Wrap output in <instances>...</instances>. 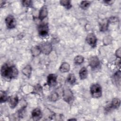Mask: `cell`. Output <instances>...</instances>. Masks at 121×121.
I'll return each instance as SVG.
<instances>
[{"label": "cell", "instance_id": "obj_23", "mask_svg": "<svg viewBox=\"0 0 121 121\" xmlns=\"http://www.w3.org/2000/svg\"><path fill=\"white\" fill-rule=\"evenodd\" d=\"M90 5V2L89 1H82L80 4V7L83 9H86L89 7Z\"/></svg>", "mask_w": 121, "mask_h": 121}, {"label": "cell", "instance_id": "obj_27", "mask_svg": "<svg viewBox=\"0 0 121 121\" xmlns=\"http://www.w3.org/2000/svg\"><path fill=\"white\" fill-rule=\"evenodd\" d=\"M104 2L108 4V5H110V4H112L113 2V1H112V0H107V1H104Z\"/></svg>", "mask_w": 121, "mask_h": 121}, {"label": "cell", "instance_id": "obj_18", "mask_svg": "<svg viewBox=\"0 0 121 121\" xmlns=\"http://www.w3.org/2000/svg\"><path fill=\"white\" fill-rule=\"evenodd\" d=\"M108 20H104L100 25V30L101 31L104 32L106 31L108 26Z\"/></svg>", "mask_w": 121, "mask_h": 121}, {"label": "cell", "instance_id": "obj_20", "mask_svg": "<svg viewBox=\"0 0 121 121\" xmlns=\"http://www.w3.org/2000/svg\"><path fill=\"white\" fill-rule=\"evenodd\" d=\"M9 98L7 95V94L4 91H0V101L1 103H4L8 101Z\"/></svg>", "mask_w": 121, "mask_h": 121}, {"label": "cell", "instance_id": "obj_7", "mask_svg": "<svg viewBox=\"0 0 121 121\" xmlns=\"http://www.w3.org/2000/svg\"><path fill=\"white\" fill-rule=\"evenodd\" d=\"M41 52L44 54H49L52 50V45L49 43H44L39 46Z\"/></svg>", "mask_w": 121, "mask_h": 121}, {"label": "cell", "instance_id": "obj_2", "mask_svg": "<svg viewBox=\"0 0 121 121\" xmlns=\"http://www.w3.org/2000/svg\"><path fill=\"white\" fill-rule=\"evenodd\" d=\"M90 94L94 98H98L102 95V89L101 86L98 84H94L90 86Z\"/></svg>", "mask_w": 121, "mask_h": 121}, {"label": "cell", "instance_id": "obj_26", "mask_svg": "<svg viewBox=\"0 0 121 121\" xmlns=\"http://www.w3.org/2000/svg\"><path fill=\"white\" fill-rule=\"evenodd\" d=\"M116 56L117 57H119V58L120 57V56H121V50H120V48L118 49V50H117L116 52Z\"/></svg>", "mask_w": 121, "mask_h": 121}, {"label": "cell", "instance_id": "obj_12", "mask_svg": "<svg viewBox=\"0 0 121 121\" xmlns=\"http://www.w3.org/2000/svg\"><path fill=\"white\" fill-rule=\"evenodd\" d=\"M48 15V10L47 7L46 6H43L42 7L40 10L39 14V19L41 20H43Z\"/></svg>", "mask_w": 121, "mask_h": 121}, {"label": "cell", "instance_id": "obj_13", "mask_svg": "<svg viewBox=\"0 0 121 121\" xmlns=\"http://www.w3.org/2000/svg\"><path fill=\"white\" fill-rule=\"evenodd\" d=\"M9 105L11 108H14L18 103V98L17 96H13L10 97L9 100Z\"/></svg>", "mask_w": 121, "mask_h": 121}, {"label": "cell", "instance_id": "obj_14", "mask_svg": "<svg viewBox=\"0 0 121 121\" xmlns=\"http://www.w3.org/2000/svg\"><path fill=\"white\" fill-rule=\"evenodd\" d=\"M114 83L117 86H120L121 82V72L120 71H117L113 76V78Z\"/></svg>", "mask_w": 121, "mask_h": 121}, {"label": "cell", "instance_id": "obj_3", "mask_svg": "<svg viewBox=\"0 0 121 121\" xmlns=\"http://www.w3.org/2000/svg\"><path fill=\"white\" fill-rule=\"evenodd\" d=\"M63 100L68 104L72 103L74 100V96L72 92L69 89H65L63 91Z\"/></svg>", "mask_w": 121, "mask_h": 121}, {"label": "cell", "instance_id": "obj_24", "mask_svg": "<svg viewBox=\"0 0 121 121\" xmlns=\"http://www.w3.org/2000/svg\"><path fill=\"white\" fill-rule=\"evenodd\" d=\"M59 97V95L56 92L52 93L49 96V99L51 101L55 102L56 101Z\"/></svg>", "mask_w": 121, "mask_h": 121}, {"label": "cell", "instance_id": "obj_16", "mask_svg": "<svg viewBox=\"0 0 121 121\" xmlns=\"http://www.w3.org/2000/svg\"><path fill=\"white\" fill-rule=\"evenodd\" d=\"M87 70L85 67H82L79 71V77L81 80H84L87 78Z\"/></svg>", "mask_w": 121, "mask_h": 121}, {"label": "cell", "instance_id": "obj_22", "mask_svg": "<svg viewBox=\"0 0 121 121\" xmlns=\"http://www.w3.org/2000/svg\"><path fill=\"white\" fill-rule=\"evenodd\" d=\"M84 57L81 55H78L74 58V62L76 64L80 65L84 61Z\"/></svg>", "mask_w": 121, "mask_h": 121}, {"label": "cell", "instance_id": "obj_4", "mask_svg": "<svg viewBox=\"0 0 121 121\" xmlns=\"http://www.w3.org/2000/svg\"><path fill=\"white\" fill-rule=\"evenodd\" d=\"M5 23L9 29H13L16 26V21L13 15H9L5 18Z\"/></svg>", "mask_w": 121, "mask_h": 121}, {"label": "cell", "instance_id": "obj_19", "mask_svg": "<svg viewBox=\"0 0 121 121\" xmlns=\"http://www.w3.org/2000/svg\"><path fill=\"white\" fill-rule=\"evenodd\" d=\"M67 80L68 83H69L71 85H72L76 82V77H75L74 75L73 74L71 73V74H69V76L67 77Z\"/></svg>", "mask_w": 121, "mask_h": 121}, {"label": "cell", "instance_id": "obj_10", "mask_svg": "<svg viewBox=\"0 0 121 121\" xmlns=\"http://www.w3.org/2000/svg\"><path fill=\"white\" fill-rule=\"evenodd\" d=\"M121 104L120 100L118 98H114L112 99L111 104H110L109 106H107L106 110H109L110 109H116L119 107Z\"/></svg>", "mask_w": 121, "mask_h": 121}, {"label": "cell", "instance_id": "obj_5", "mask_svg": "<svg viewBox=\"0 0 121 121\" xmlns=\"http://www.w3.org/2000/svg\"><path fill=\"white\" fill-rule=\"evenodd\" d=\"M38 30L39 35L41 37H45L48 34L49 27L47 24H41L39 26Z\"/></svg>", "mask_w": 121, "mask_h": 121}, {"label": "cell", "instance_id": "obj_15", "mask_svg": "<svg viewBox=\"0 0 121 121\" xmlns=\"http://www.w3.org/2000/svg\"><path fill=\"white\" fill-rule=\"evenodd\" d=\"M22 73L26 77L29 78L31 76L32 72V68L30 65H27L22 70Z\"/></svg>", "mask_w": 121, "mask_h": 121}, {"label": "cell", "instance_id": "obj_17", "mask_svg": "<svg viewBox=\"0 0 121 121\" xmlns=\"http://www.w3.org/2000/svg\"><path fill=\"white\" fill-rule=\"evenodd\" d=\"M70 66L67 62H63L60 67V70L62 73H66L69 71Z\"/></svg>", "mask_w": 121, "mask_h": 121}, {"label": "cell", "instance_id": "obj_25", "mask_svg": "<svg viewBox=\"0 0 121 121\" xmlns=\"http://www.w3.org/2000/svg\"><path fill=\"white\" fill-rule=\"evenodd\" d=\"M22 5L26 7H28L31 6L32 1L31 0H23L22 1Z\"/></svg>", "mask_w": 121, "mask_h": 121}, {"label": "cell", "instance_id": "obj_21", "mask_svg": "<svg viewBox=\"0 0 121 121\" xmlns=\"http://www.w3.org/2000/svg\"><path fill=\"white\" fill-rule=\"evenodd\" d=\"M60 3L62 6H63V7H65L68 9H70L72 7V5H71L70 1L69 0H60Z\"/></svg>", "mask_w": 121, "mask_h": 121}, {"label": "cell", "instance_id": "obj_6", "mask_svg": "<svg viewBox=\"0 0 121 121\" xmlns=\"http://www.w3.org/2000/svg\"><path fill=\"white\" fill-rule=\"evenodd\" d=\"M86 41L88 44L91 47H95L97 43V38L93 33H90L87 35Z\"/></svg>", "mask_w": 121, "mask_h": 121}, {"label": "cell", "instance_id": "obj_11", "mask_svg": "<svg viewBox=\"0 0 121 121\" xmlns=\"http://www.w3.org/2000/svg\"><path fill=\"white\" fill-rule=\"evenodd\" d=\"M32 117L34 120H39L42 117V112L41 110L38 108H35L33 110L32 112Z\"/></svg>", "mask_w": 121, "mask_h": 121}, {"label": "cell", "instance_id": "obj_1", "mask_svg": "<svg viewBox=\"0 0 121 121\" xmlns=\"http://www.w3.org/2000/svg\"><path fill=\"white\" fill-rule=\"evenodd\" d=\"M18 70L16 67L10 63H6L3 64L0 69L2 78L7 80L15 78L18 75Z\"/></svg>", "mask_w": 121, "mask_h": 121}, {"label": "cell", "instance_id": "obj_9", "mask_svg": "<svg viewBox=\"0 0 121 121\" xmlns=\"http://www.w3.org/2000/svg\"><path fill=\"white\" fill-rule=\"evenodd\" d=\"M100 61L97 56H92L89 60V64L92 69H95L98 67Z\"/></svg>", "mask_w": 121, "mask_h": 121}, {"label": "cell", "instance_id": "obj_8", "mask_svg": "<svg viewBox=\"0 0 121 121\" xmlns=\"http://www.w3.org/2000/svg\"><path fill=\"white\" fill-rule=\"evenodd\" d=\"M47 82L49 86H54L57 84V76L54 74H50L47 77Z\"/></svg>", "mask_w": 121, "mask_h": 121}]
</instances>
